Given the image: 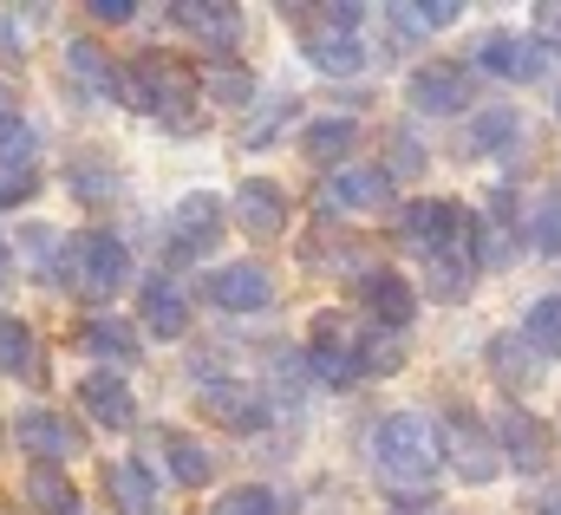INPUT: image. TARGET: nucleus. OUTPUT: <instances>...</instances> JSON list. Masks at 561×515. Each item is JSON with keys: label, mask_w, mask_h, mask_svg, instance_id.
Returning <instances> with one entry per match:
<instances>
[{"label": "nucleus", "mask_w": 561, "mask_h": 515, "mask_svg": "<svg viewBox=\"0 0 561 515\" xmlns=\"http://www.w3.org/2000/svg\"><path fill=\"white\" fill-rule=\"evenodd\" d=\"M112 99L125 112H150L163 125H190V99H196V72L170 53H144L131 66L112 72Z\"/></svg>", "instance_id": "nucleus-1"}, {"label": "nucleus", "mask_w": 561, "mask_h": 515, "mask_svg": "<svg viewBox=\"0 0 561 515\" xmlns=\"http://www.w3.org/2000/svg\"><path fill=\"white\" fill-rule=\"evenodd\" d=\"M373 457H379V477L399 483V490H424V483L437 477V464H444L437 431H431V417H419V411L386 417V424L373 431Z\"/></svg>", "instance_id": "nucleus-2"}, {"label": "nucleus", "mask_w": 561, "mask_h": 515, "mask_svg": "<svg viewBox=\"0 0 561 515\" xmlns=\"http://www.w3.org/2000/svg\"><path fill=\"white\" fill-rule=\"evenodd\" d=\"M59 255H66V274H59V281H66L79 300H92V307H105V300L125 287V274H131L125 242L105 236V229H79L72 242H59Z\"/></svg>", "instance_id": "nucleus-3"}, {"label": "nucleus", "mask_w": 561, "mask_h": 515, "mask_svg": "<svg viewBox=\"0 0 561 515\" xmlns=\"http://www.w3.org/2000/svg\"><path fill=\"white\" fill-rule=\"evenodd\" d=\"M437 450H444V464H450L463 483H490V477L503 470V450H496V437H490V424H483L477 411H450Z\"/></svg>", "instance_id": "nucleus-4"}, {"label": "nucleus", "mask_w": 561, "mask_h": 515, "mask_svg": "<svg viewBox=\"0 0 561 515\" xmlns=\"http://www.w3.org/2000/svg\"><path fill=\"white\" fill-rule=\"evenodd\" d=\"M203 300L222 307V313H262L275 300V281L262 261H229V267H209L203 274Z\"/></svg>", "instance_id": "nucleus-5"}, {"label": "nucleus", "mask_w": 561, "mask_h": 515, "mask_svg": "<svg viewBox=\"0 0 561 515\" xmlns=\"http://www.w3.org/2000/svg\"><path fill=\"white\" fill-rule=\"evenodd\" d=\"M222 203L209 196V190H190L183 203H176V216H170V261H196L209 255L216 242H222Z\"/></svg>", "instance_id": "nucleus-6"}, {"label": "nucleus", "mask_w": 561, "mask_h": 515, "mask_svg": "<svg viewBox=\"0 0 561 515\" xmlns=\"http://www.w3.org/2000/svg\"><path fill=\"white\" fill-rule=\"evenodd\" d=\"M222 216H236V229L255 236V242H280V229H287V190L268 183V176H249V183H236V196H229Z\"/></svg>", "instance_id": "nucleus-7"}, {"label": "nucleus", "mask_w": 561, "mask_h": 515, "mask_svg": "<svg viewBox=\"0 0 561 515\" xmlns=\"http://www.w3.org/2000/svg\"><path fill=\"white\" fill-rule=\"evenodd\" d=\"M13 437H20V450H33L39 464H72L79 450H85V431L72 424V417H59V411H20V424H13Z\"/></svg>", "instance_id": "nucleus-8"}, {"label": "nucleus", "mask_w": 561, "mask_h": 515, "mask_svg": "<svg viewBox=\"0 0 561 515\" xmlns=\"http://www.w3.org/2000/svg\"><path fill=\"white\" fill-rule=\"evenodd\" d=\"M424 281L437 300H470V281H477V255H470V216L457 222V236L444 249L424 255Z\"/></svg>", "instance_id": "nucleus-9"}, {"label": "nucleus", "mask_w": 561, "mask_h": 515, "mask_svg": "<svg viewBox=\"0 0 561 515\" xmlns=\"http://www.w3.org/2000/svg\"><path fill=\"white\" fill-rule=\"evenodd\" d=\"M496 450H510L503 464H516L523 477H536V470H549V424H542L536 411L510 404L503 424H496Z\"/></svg>", "instance_id": "nucleus-10"}, {"label": "nucleus", "mask_w": 561, "mask_h": 515, "mask_svg": "<svg viewBox=\"0 0 561 515\" xmlns=\"http://www.w3.org/2000/svg\"><path fill=\"white\" fill-rule=\"evenodd\" d=\"M470 99H477V85H470V72L450 66V59H437V66H419V72H412V105H419V112L450 118V112H470Z\"/></svg>", "instance_id": "nucleus-11"}, {"label": "nucleus", "mask_w": 561, "mask_h": 515, "mask_svg": "<svg viewBox=\"0 0 561 515\" xmlns=\"http://www.w3.org/2000/svg\"><path fill=\"white\" fill-rule=\"evenodd\" d=\"M307 366H313V379H327V386H353V379H359V346L346 340L340 320H313Z\"/></svg>", "instance_id": "nucleus-12"}, {"label": "nucleus", "mask_w": 561, "mask_h": 515, "mask_svg": "<svg viewBox=\"0 0 561 515\" xmlns=\"http://www.w3.org/2000/svg\"><path fill=\"white\" fill-rule=\"evenodd\" d=\"M79 404H85V417L105 424V431H125V424L138 417V398L125 386V373H85V379H79Z\"/></svg>", "instance_id": "nucleus-13"}, {"label": "nucleus", "mask_w": 561, "mask_h": 515, "mask_svg": "<svg viewBox=\"0 0 561 515\" xmlns=\"http://www.w3.org/2000/svg\"><path fill=\"white\" fill-rule=\"evenodd\" d=\"M359 307L379 320V327H412V313H419V300H412V287H405V274H392V267H379V274H359Z\"/></svg>", "instance_id": "nucleus-14"}, {"label": "nucleus", "mask_w": 561, "mask_h": 515, "mask_svg": "<svg viewBox=\"0 0 561 515\" xmlns=\"http://www.w3.org/2000/svg\"><path fill=\"white\" fill-rule=\"evenodd\" d=\"M203 411H209L216 424H229V431H262V424H268V398L255 386H236V379L203 386Z\"/></svg>", "instance_id": "nucleus-15"}, {"label": "nucleus", "mask_w": 561, "mask_h": 515, "mask_svg": "<svg viewBox=\"0 0 561 515\" xmlns=\"http://www.w3.org/2000/svg\"><path fill=\"white\" fill-rule=\"evenodd\" d=\"M320 203L327 209H386L392 203V176L386 170H333Z\"/></svg>", "instance_id": "nucleus-16"}, {"label": "nucleus", "mask_w": 561, "mask_h": 515, "mask_svg": "<svg viewBox=\"0 0 561 515\" xmlns=\"http://www.w3.org/2000/svg\"><path fill=\"white\" fill-rule=\"evenodd\" d=\"M457 222H463L457 203H412L405 222H399V242H405L412 255H431V249H444V242L457 236Z\"/></svg>", "instance_id": "nucleus-17"}, {"label": "nucleus", "mask_w": 561, "mask_h": 515, "mask_svg": "<svg viewBox=\"0 0 561 515\" xmlns=\"http://www.w3.org/2000/svg\"><path fill=\"white\" fill-rule=\"evenodd\" d=\"M477 66L483 72H496V79H542V53L529 46V39H516V33H490L483 46H477Z\"/></svg>", "instance_id": "nucleus-18"}, {"label": "nucleus", "mask_w": 561, "mask_h": 515, "mask_svg": "<svg viewBox=\"0 0 561 515\" xmlns=\"http://www.w3.org/2000/svg\"><path fill=\"white\" fill-rule=\"evenodd\" d=\"M490 373L503 379V391H510V398H523V391L536 386L542 359L523 346V333H496V340H490Z\"/></svg>", "instance_id": "nucleus-19"}, {"label": "nucleus", "mask_w": 561, "mask_h": 515, "mask_svg": "<svg viewBox=\"0 0 561 515\" xmlns=\"http://www.w3.org/2000/svg\"><path fill=\"white\" fill-rule=\"evenodd\" d=\"M170 26L203 33L209 46H236V39H242V13H236V7H209V0H183V7H170Z\"/></svg>", "instance_id": "nucleus-20"}, {"label": "nucleus", "mask_w": 561, "mask_h": 515, "mask_svg": "<svg viewBox=\"0 0 561 515\" xmlns=\"http://www.w3.org/2000/svg\"><path fill=\"white\" fill-rule=\"evenodd\" d=\"M105 490H112L118 515H157V483H150V470H144L138 457H118L105 470Z\"/></svg>", "instance_id": "nucleus-21"}, {"label": "nucleus", "mask_w": 561, "mask_h": 515, "mask_svg": "<svg viewBox=\"0 0 561 515\" xmlns=\"http://www.w3.org/2000/svg\"><path fill=\"white\" fill-rule=\"evenodd\" d=\"M26 503H33V515H85L72 477L53 470V464H33V470H26Z\"/></svg>", "instance_id": "nucleus-22"}, {"label": "nucleus", "mask_w": 561, "mask_h": 515, "mask_svg": "<svg viewBox=\"0 0 561 515\" xmlns=\"http://www.w3.org/2000/svg\"><path fill=\"white\" fill-rule=\"evenodd\" d=\"M66 183H72V196H79V203H92V209H105V203L118 196V170H112L105 157H92V150L66 163Z\"/></svg>", "instance_id": "nucleus-23"}, {"label": "nucleus", "mask_w": 561, "mask_h": 515, "mask_svg": "<svg viewBox=\"0 0 561 515\" xmlns=\"http://www.w3.org/2000/svg\"><path fill=\"white\" fill-rule=\"evenodd\" d=\"M144 327H150L157 340H176V333L190 327V300H183L170 281H150V287H144Z\"/></svg>", "instance_id": "nucleus-24"}, {"label": "nucleus", "mask_w": 561, "mask_h": 515, "mask_svg": "<svg viewBox=\"0 0 561 515\" xmlns=\"http://www.w3.org/2000/svg\"><path fill=\"white\" fill-rule=\"evenodd\" d=\"M163 464H170V477H176L183 490H209V477H216L209 450H203L196 437H183V431H170V437H163Z\"/></svg>", "instance_id": "nucleus-25"}, {"label": "nucleus", "mask_w": 561, "mask_h": 515, "mask_svg": "<svg viewBox=\"0 0 561 515\" xmlns=\"http://www.w3.org/2000/svg\"><path fill=\"white\" fill-rule=\"evenodd\" d=\"M66 72H72L92 99H112V72H118V66L105 59L99 39H72V46H66Z\"/></svg>", "instance_id": "nucleus-26"}, {"label": "nucleus", "mask_w": 561, "mask_h": 515, "mask_svg": "<svg viewBox=\"0 0 561 515\" xmlns=\"http://www.w3.org/2000/svg\"><path fill=\"white\" fill-rule=\"evenodd\" d=\"M79 346H85L92 359H125V366L138 359V333H131L125 320H105V313L79 327Z\"/></svg>", "instance_id": "nucleus-27"}, {"label": "nucleus", "mask_w": 561, "mask_h": 515, "mask_svg": "<svg viewBox=\"0 0 561 515\" xmlns=\"http://www.w3.org/2000/svg\"><path fill=\"white\" fill-rule=\"evenodd\" d=\"M0 373L7 379H33L39 373V346H33V327L20 320V313H0Z\"/></svg>", "instance_id": "nucleus-28"}, {"label": "nucleus", "mask_w": 561, "mask_h": 515, "mask_svg": "<svg viewBox=\"0 0 561 515\" xmlns=\"http://www.w3.org/2000/svg\"><path fill=\"white\" fill-rule=\"evenodd\" d=\"M294 118H300V99H294V92H280V99H255V118L242 125V144H249V150H268Z\"/></svg>", "instance_id": "nucleus-29"}, {"label": "nucleus", "mask_w": 561, "mask_h": 515, "mask_svg": "<svg viewBox=\"0 0 561 515\" xmlns=\"http://www.w3.org/2000/svg\"><path fill=\"white\" fill-rule=\"evenodd\" d=\"M523 346H529L536 359H561V300L556 294H542V300L523 313Z\"/></svg>", "instance_id": "nucleus-30"}, {"label": "nucleus", "mask_w": 561, "mask_h": 515, "mask_svg": "<svg viewBox=\"0 0 561 515\" xmlns=\"http://www.w3.org/2000/svg\"><path fill=\"white\" fill-rule=\"evenodd\" d=\"M307 59H313L320 72H340V79H353V72L366 66V46H359L353 33H313V39H307Z\"/></svg>", "instance_id": "nucleus-31"}, {"label": "nucleus", "mask_w": 561, "mask_h": 515, "mask_svg": "<svg viewBox=\"0 0 561 515\" xmlns=\"http://www.w3.org/2000/svg\"><path fill=\"white\" fill-rule=\"evenodd\" d=\"M203 92H209V99H216L222 112H249V105L262 99V92H255V72H249V66H209V72H203Z\"/></svg>", "instance_id": "nucleus-32"}, {"label": "nucleus", "mask_w": 561, "mask_h": 515, "mask_svg": "<svg viewBox=\"0 0 561 515\" xmlns=\"http://www.w3.org/2000/svg\"><path fill=\"white\" fill-rule=\"evenodd\" d=\"M353 137H359L353 118H320V125H307V157L313 163H340L353 150Z\"/></svg>", "instance_id": "nucleus-33"}, {"label": "nucleus", "mask_w": 561, "mask_h": 515, "mask_svg": "<svg viewBox=\"0 0 561 515\" xmlns=\"http://www.w3.org/2000/svg\"><path fill=\"white\" fill-rule=\"evenodd\" d=\"M523 242H529L536 255H561V190H549V196L529 209V229H523Z\"/></svg>", "instance_id": "nucleus-34"}, {"label": "nucleus", "mask_w": 561, "mask_h": 515, "mask_svg": "<svg viewBox=\"0 0 561 515\" xmlns=\"http://www.w3.org/2000/svg\"><path fill=\"white\" fill-rule=\"evenodd\" d=\"M33 150H39V137H33L26 118H7L0 125V170L7 176H33Z\"/></svg>", "instance_id": "nucleus-35"}, {"label": "nucleus", "mask_w": 561, "mask_h": 515, "mask_svg": "<svg viewBox=\"0 0 561 515\" xmlns=\"http://www.w3.org/2000/svg\"><path fill=\"white\" fill-rule=\"evenodd\" d=\"M216 515H287V503H280L275 490H262V483H242V490H229L216 503Z\"/></svg>", "instance_id": "nucleus-36"}, {"label": "nucleus", "mask_w": 561, "mask_h": 515, "mask_svg": "<svg viewBox=\"0 0 561 515\" xmlns=\"http://www.w3.org/2000/svg\"><path fill=\"white\" fill-rule=\"evenodd\" d=\"M516 130H523V118H516L510 105H496V112H483V118L470 125V150H503Z\"/></svg>", "instance_id": "nucleus-37"}, {"label": "nucleus", "mask_w": 561, "mask_h": 515, "mask_svg": "<svg viewBox=\"0 0 561 515\" xmlns=\"http://www.w3.org/2000/svg\"><path fill=\"white\" fill-rule=\"evenodd\" d=\"M13 255L26 261V267H33V274H39V281H53V255H59V236H53V229H26V236H20V249H13Z\"/></svg>", "instance_id": "nucleus-38"}, {"label": "nucleus", "mask_w": 561, "mask_h": 515, "mask_svg": "<svg viewBox=\"0 0 561 515\" xmlns=\"http://www.w3.org/2000/svg\"><path fill=\"white\" fill-rule=\"evenodd\" d=\"M405 366V346H392V340H366L359 346V373H399Z\"/></svg>", "instance_id": "nucleus-39"}, {"label": "nucleus", "mask_w": 561, "mask_h": 515, "mask_svg": "<svg viewBox=\"0 0 561 515\" xmlns=\"http://www.w3.org/2000/svg\"><path fill=\"white\" fill-rule=\"evenodd\" d=\"M419 170H424V150L405 130H392V163H386V176H419Z\"/></svg>", "instance_id": "nucleus-40"}, {"label": "nucleus", "mask_w": 561, "mask_h": 515, "mask_svg": "<svg viewBox=\"0 0 561 515\" xmlns=\"http://www.w3.org/2000/svg\"><path fill=\"white\" fill-rule=\"evenodd\" d=\"M561 53V0H549V7H536V53Z\"/></svg>", "instance_id": "nucleus-41"}, {"label": "nucleus", "mask_w": 561, "mask_h": 515, "mask_svg": "<svg viewBox=\"0 0 561 515\" xmlns=\"http://www.w3.org/2000/svg\"><path fill=\"white\" fill-rule=\"evenodd\" d=\"M0 53H7V59L26 53V20H20L13 7H0Z\"/></svg>", "instance_id": "nucleus-42"}, {"label": "nucleus", "mask_w": 561, "mask_h": 515, "mask_svg": "<svg viewBox=\"0 0 561 515\" xmlns=\"http://www.w3.org/2000/svg\"><path fill=\"white\" fill-rule=\"evenodd\" d=\"M92 20H105V26H131V20H138V0H92Z\"/></svg>", "instance_id": "nucleus-43"}, {"label": "nucleus", "mask_w": 561, "mask_h": 515, "mask_svg": "<svg viewBox=\"0 0 561 515\" xmlns=\"http://www.w3.org/2000/svg\"><path fill=\"white\" fill-rule=\"evenodd\" d=\"M457 20V0H424V7H412V26H450Z\"/></svg>", "instance_id": "nucleus-44"}, {"label": "nucleus", "mask_w": 561, "mask_h": 515, "mask_svg": "<svg viewBox=\"0 0 561 515\" xmlns=\"http://www.w3.org/2000/svg\"><path fill=\"white\" fill-rule=\"evenodd\" d=\"M7 118H20V99H13V85L0 79V125H7Z\"/></svg>", "instance_id": "nucleus-45"}, {"label": "nucleus", "mask_w": 561, "mask_h": 515, "mask_svg": "<svg viewBox=\"0 0 561 515\" xmlns=\"http://www.w3.org/2000/svg\"><path fill=\"white\" fill-rule=\"evenodd\" d=\"M536 515H561V483L549 490V496H542V503H536Z\"/></svg>", "instance_id": "nucleus-46"}, {"label": "nucleus", "mask_w": 561, "mask_h": 515, "mask_svg": "<svg viewBox=\"0 0 561 515\" xmlns=\"http://www.w3.org/2000/svg\"><path fill=\"white\" fill-rule=\"evenodd\" d=\"M7 261H13V249H0V274H7Z\"/></svg>", "instance_id": "nucleus-47"}]
</instances>
